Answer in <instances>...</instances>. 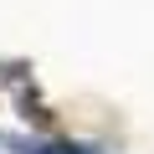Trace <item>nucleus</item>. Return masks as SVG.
<instances>
[{
	"label": "nucleus",
	"mask_w": 154,
	"mask_h": 154,
	"mask_svg": "<svg viewBox=\"0 0 154 154\" xmlns=\"http://www.w3.org/2000/svg\"><path fill=\"white\" fill-rule=\"evenodd\" d=\"M31 154H88V149H72V144H41V149H31Z\"/></svg>",
	"instance_id": "1"
}]
</instances>
